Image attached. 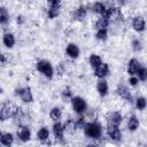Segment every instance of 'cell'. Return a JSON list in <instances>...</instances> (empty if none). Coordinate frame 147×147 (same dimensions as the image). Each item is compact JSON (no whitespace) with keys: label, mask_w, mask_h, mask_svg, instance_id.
<instances>
[{"label":"cell","mask_w":147,"mask_h":147,"mask_svg":"<svg viewBox=\"0 0 147 147\" xmlns=\"http://www.w3.org/2000/svg\"><path fill=\"white\" fill-rule=\"evenodd\" d=\"M83 129L85 136L90 139H99L102 136V126L98 122H88Z\"/></svg>","instance_id":"6da1fadb"},{"label":"cell","mask_w":147,"mask_h":147,"mask_svg":"<svg viewBox=\"0 0 147 147\" xmlns=\"http://www.w3.org/2000/svg\"><path fill=\"white\" fill-rule=\"evenodd\" d=\"M36 69L40 72V74H42L44 76H46L47 78H53V76H54V69H53V67H52V64L48 62V61H46V60H40V61H38L37 62V64H36Z\"/></svg>","instance_id":"7a4b0ae2"},{"label":"cell","mask_w":147,"mask_h":147,"mask_svg":"<svg viewBox=\"0 0 147 147\" xmlns=\"http://www.w3.org/2000/svg\"><path fill=\"white\" fill-rule=\"evenodd\" d=\"M71 106H72L74 111L78 115H83L87 110V103L80 96H74L71 99Z\"/></svg>","instance_id":"3957f363"},{"label":"cell","mask_w":147,"mask_h":147,"mask_svg":"<svg viewBox=\"0 0 147 147\" xmlns=\"http://www.w3.org/2000/svg\"><path fill=\"white\" fill-rule=\"evenodd\" d=\"M16 107H14L11 103H2L1 105V109H0V119L1 121H6L9 117H13L15 111H16Z\"/></svg>","instance_id":"277c9868"},{"label":"cell","mask_w":147,"mask_h":147,"mask_svg":"<svg viewBox=\"0 0 147 147\" xmlns=\"http://www.w3.org/2000/svg\"><path fill=\"white\" fill-rule=\"evenodd\" d=\"M16 95L20 96V99L24 102V103H31L33 101V95H32V92H31V88L30 87H22V88H18L16 90Z\"/></svg>","instance_id":"5b68a950"},{"label":"cell","mask_w":147,"mask_h":147,"mask_svg":"<svg viewBox=\"0 0 147 147\" xmlns=\"http://www.w3.org/2000/svg\"><path fill=\"white\" fill-rule=\"evenodd\" d=\"M107 133L111 140L119 141L122 139V132L117 125H107Z\"/></svg>","instance_id":"8992f818"},{"label":"cell","mask_w":147,"mask_h":147,"mask_svg":"<svg viewBox=\"0 0 147 147\" xmlns=\"http://www.w3.org/2000/svg\"><path fill=\"white\" fill-rule=\"evenodd\" d=\"M122 123V115L119 111H113L107 115V125H117Z\"/></svg>","instance_id":"52a82bcc"},{"label":"cell","mask_w":147,"mask_h":147,"mask_svg":"<svg viewBox=\"0 0 147 147\" xmlns=\"http://www.w3.org/2000/svg\"><path fill=\"white\" fill-rule=\"evenodd\" d=\"M132 28H133L134 31L142 32V31L146 29L145 18L141 17V16H136V17H133V20H132Z\"/></svg>","instance_id":"ba28073f"},{"label":"cell","mask_w":147,"mask_h":147,"mask_svg":"<svg viewBox=\"0 0 147 147\" xmlns=\"http://www.w3.org/2000/svg\"><path fill=\"white\" fill-rule=\"evenodd\" d=\"M109 74V67L107 63H101L100 65H98L96 68H94V75L100 79V78H105L107 75Z\"/></svg>","instance_id":"9c48e42d"},{"label":"cell","mask_w":147,"mask_h":147,"mask_svg":"<svg viewBox=\"0 0 147 147\" xmlns=\"http://www.w3.org/2000/svg\"><path fill=\"white\" fill-rule=\"evenodd\" d=\"M140 67V62L137 59H131L127 63V74H130L131 76H137V72Z\"/></svg>","instance_id":"30bf717a"},{"label":"cell","mask_w":147,"mask_h":147,"mask_svg":"<svg viewBox=\"0 0 147 147\" xmlns=\"http://www.w3.org/2000/svg\"><path fill=\"white\" fill-rule=\"evenodd\" d=\"M117 94L122 98V99H124V100H126V101H129V102H132V95H131V92H130V90L126 87V86H124V85H119L118 87H117Z\"/></svg>","instance_id":"8fae6325"},{"label":"cell","mask_w":147,"mask_h":147,"mask_svg":"<svg viewBox=\"0 0 147 147\" xmlns=\"http://www.w3.org/2000/svg\"><path fill=\"white\" fill-rule=\"evenodd\" d=\"M17 137L23 142L29 141L31 139V131H30V129L26 127V126H21L20 130H18V132H17Z\"/></svg>","instance_id":"7c38bea8"},{"label":"cell","mask_w":147,"mask_h":147,"mask_svg":"<svg viewBox=\"0 0 147 147\" xmlns=\"http://www.w3.org/2000/svg\"><path fill=\"white\" fill-rule=\"evenodd\" d=\"M2 42L3 45L7 47V48H13L16 40H15V36L11 33V32H6L3 33V37H2Z\"/></svg>","instance_id":"4fadbf2b"},{"label":"cell","mask_w":147,"mask_h":147,"mask_svg":"<svg viewBox=\"0 0 147 147\" xmlns=\"http://www.w3.org/2000/svg\"><path fill=\"white\" fill-rule=\"evenodd\" d=\"M64 125L62 123H60L59 121L54 123L53 125V133H54V137L59 140H61L63 138V133H64Z\"/></svg>","instance_id":"5bb4252c"},{"label":"cell","mask_w":147,"mask_h":147,"mask_svg":"<svg viewBox=\"0 0 147 147\" xmlns=\"http://www.w3.org/2000/svg\"><path fill=\"white\" fill-rule=\"evenodd\" d=\"M0 142H1V145L7 146V147L11 146L14 142V136L10 132H2L0 134Z\"/></svg>","instance_id":"9a60e30c"},{"label":"cell","mask_w":147,"mask_h":147,"mask_svg":"<svg viewBox=\"0 0 147 147\" xmlns=\"http://www.w3.org/2000/svg\"><path fill=\"white\" fill-rule=\"evenodd\" d=\"M65 53H67V55L69 56V57H71V59H77L78 57V55H79V48H78V46L76 45V44H69L68 46H67V48H65Z\"/></svg>","instance_id":"2e32d148"},{"label":"cell","mask_w":147,"mask_h":147,"mask_svg":"<svg viewBox=\"0 0 147 147\" xmlns=\"http://www.w3.org/2000/svg\"><path fill=\"white\" fill-rule=\"evenodd\" d=\"M96 90L101 96H106L108 93V83L103 78H100L96 84Z\"/></svg>","instance_id":"e0dca14e"},{"label":"cell","mask_w":147,"mask_h":147,"mask_svg":"<svg viewBox=\"0 0 147 147\" xmlns=\"http://www.w3.org/2000/svg\"><path fill=\"white\" fill-rule=\"evenodd\" d=\"M110 23V18L107 16V15H101L98 21L95 22V28L99 30V29H106Z\"/></svg>","instance_id":"ac0fdd59"},{"label":"cell","mask_w":147,"mask_h":147,"mask_svg":"<svg viewBox=\"0 0 147 147\" xmlns=\"http://www.w3.org/2000/svg\"><path fill=\"white\" fill-rule=\"evenodd\" d=\"M86 13H87L86 7H85V6H80V7H78V8L74 11L72 16H74L75 20H79V21H80V20H84V18H85Z\"/></svg>","instance_id":"d6986e66"},{"label":"cell","mask_w":147,"mask_h":147,"mask_svg":"<svg viewBox=\"0 0 147 147\" xmlns=\"http://www.w3.org/2000/svg\"><path fill=\"white\" fill-rule=\"evenodd\" d=\"M138 127H139V119H138V117L136 115H131L130 118H129V122H127V129L133 132Z\"/></svg>","instance_id":"ffe728a7"},{"label":"cell","mask_w":147,"mask_h":147,"mask_svg":"<svg viewBox=\"0 0 147 147\" xmlns=\"http://www.w3.org/2000/svg\"><path fill=\"white\" fill-rule=\"evenodd\" d=\"M37 137H38V139L41 142H46L48 140V138H49V131H48V129L45 127V126L40 127L39 131H38V133H37Z\"/></svg>","instance_id":"44dd1931"},{"label":"cell","mask_w":147,"mask_h":147,"mask_svg":"<svg viewBox=\"0 0 147 147\" xmlns=\"http://www.w3.org/2000/svg\"><path fill=\"white\" fill-rule=\"evenodd\" d=\"M92 8H93V11L96 13V14H99L100 16H101V15H106L107 9H108V8L105 6V3H102V2H95Z\"/></svg>","instance_id":"7402d4cb"},{"label":"cell","mask_w":147,"mask_h":147,"mask_svg":"<svg viewBox=\"0 0 147 147\" xmlns=\"http://www.w3.org/2000/svg\"><path fill=\"white\" fill-rule=\"evenodd\" d=\"M61 116H62V111H61V109H60L59 107H53V108L51 109V111H49V117H51L54 122H57V121L61 118Z\"/></svg>","instance_id":"603a6c76"},{"label":"cell","mask_w":147,"mask_h":147,"mask_svg":"<svg viewBox=\"0 0 147 147\" xmlns=\"http://www.w3.org/2000/svg\"><path fill=\"white\" fill-rule=\"evenodd\" d=\"M9 22V13L5 7L0 8V23L2 25H6Z\"/></svg>","instance_id":"cb8c5ba5"},{"label":"cell","mask_w":147,"mask_h":147,"mask_svg":"<svg viewBox=\"0 0 147 147\" xmlns=\"http://www.w3.org/2000/svg\"><path fill=\"white\" fill-rule=\"evenodd\" d=\"M88 62H90L91 67L96 68L98 65H100L102 63V60H101V57L98 54H91L90 57H88Z\"/></svg>","instance_id":"d4e9b609"},{"label":"cell","mask_w":147,"mask_h":147,"mask_svg":"<svg viewBox=\"0 0 147 147\" xmlns=\"http://www.w3.org/2000/svg\"><path fill=\"white\" fill-rule=\"evenodd\" d=\"M136 107H137V109H139V110H144V109L147 107V100H146L144 96L137 98V100H136Z\"/></svg>","instance_id":"484cf974"},{"label":"cell","mask_w":147,"mask_h":147,"mask_svg":"<svg viewBox=\"0 0 147 147\" xmlns=\"http://www.w3.org/2000/svg\"><path fill=\"white\" fill-rule=\"evenodd\" d=\"M76 127H77V123L74 122V121H71V119H68V121L64 123V130L68 131V132H70V133L75 132Z\"/></svg>","instance_id":"4316f807"},{"label":"cell","mask_w":147,"mask_h":147,"mask_svg":"<svg viewBox=\"0 0 147 147\" xmlns=\"http://www.w3.org/2000/svg\"><path fill=\"white\" fill-rule=\"evenodd\" d=\"M95 37H96L98 40L105 41V40L107 39V37H108V30H107V28H106V29H99V30L96 31Z\"/></svg>","instance_id":"83f0119b"},{"label":"cell","mask_w":147,"mask_h":147,"mask_svg":"<svg viewBox=\"0 0 147 147\" xmlns=\"http://www.w3.org/2000/svg\"><path fill=\"white\" fill-rule=\"evenodd\" d=\"M60 8L61 7H49L47 10V15L49 18H55L60 14Z\"/></svg>","instance_id":"f1b7e54d"},{"label":"cell","mask_w":147,"mask_h":147,"mask_svg":"<svg viewBox=\"0 0 147 147\" xmlns=\"http://www.w3.org/2000/svg\"><path fill=\"white\" fill-rule=\"evenodd\" d=\"M137 77L139 78V80L145 82V80L147 79V68L140 67V69H139L138 72H137Z\"/></svg>","instance_id":"f546056e"},{"label":"cell","mask_w":147,"mask_h":147,"mask_svg":"<svg viewBox=\"0 0 147 147\" xmlns=\"http://www.w3.org/2000/svg\"><path fill=\"white\" fill-rule=\"evenodd\" d=\"M62 98H63L64 100H67V99H72V93H71V91H70L69 87H67L65 90L62 91Z\"/></svg>","instance_id":"4dcf8cb0"},{"label":"cell","mask_w":147,"mask_h":147,"mask_svg":"<svg viewBox=\"0 0 147 147\" xmlns=\"http://www.w3.org/2000/svg\"><path fill=\"white\" fill-rule=\"evenodd\" d=\"M48 7H61V0H47Z\"/></svg>","instance_id":"1f68e13d"},{"label":"cell","mask_w":147,"mask_h":147,"mask_svg":"<svg viewBox=\"0 0 147 147\" xmlns=\"http://www.w3.org/2000/svg\"><path fill=\"white\" fill-rule=\"evenodd\" d=\"M129 83H130V85H132V86H137L138 83H139V78H138L137 76H131L130 79H129Z\"/></svg>","instance_id":"d6a6232c"},{"label":"cell","mask_w":147,"mask_h":147,"mask_svg":"<svg viewBox=\"0 0 147 147\" xmlns=\"http://www.w3.org/2000/svg\"><path fill=\"white\" fill-rule=\"evenodd\" d=\"M132 46H133V49L137 52V51H140L141 49V42L139 41V40H133V42H132Z\"/></svg>","instance_id":"836d02e7"},{"label":"cell","mask_w":147,"mask_h":147,"mask_svg":"<svg viewBox=\"0 0 147 147\" xmlns=\"http://www.w3.org/2000/svg\"><path fill=\"white\" fill-rule=\"evenodd\" d=\"M17 23H20V24H22L23 22H24V17L23 16H17Z\"/></svg>","instance_id":"e575fe53"},{"label":"cell","mask_w":147,"mask_h":147,"mask_svg":"<svg viewBox=\"0 0 147 147\" xmlns=\"http://www.w3.org/2000/svg\"><path fill=\"white\" fill-rule=\"evenodd\" d=\"M1 64H2V65L6 64V54H2V55H1Z\"/></svg>","instance_id":"d590c367"}]
</instances>
